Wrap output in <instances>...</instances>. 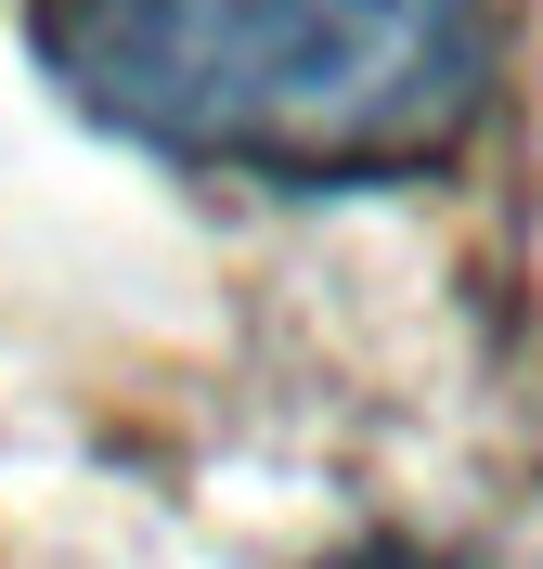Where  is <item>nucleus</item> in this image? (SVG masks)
<instances>
[{"instance_id": "1", "label": "nucleus", "mask_w": 543, "mask_h": 569, "mask_svg": "<svg viewBox=\"0 0 543 569\" xmlns=\"http://www.w3.org/2000/svg\"><path fill=\"white\" fill-rule=\"evenodd\" d=\"M27 39L91 130L247 181H401L492 104L479 0H39Z\"/></svg>"}, {"instance_id": "2", "label": "nucleus", "mask_w": 543, "mask_h": 569, "mask_svg": "<svg viewBox=\"0 0 543 569\" xmlns=\"http://www.w3.org/2000/svg\"><path fill=\"white\" fill-rule=\"evenodd\" d=\"M375 569H414V557H375Z\"/></svg>"}]
</instances>
